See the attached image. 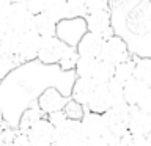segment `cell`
I'll return each mask as SVG.
<instances>
[{
	"instance_id": "cell-13",
	"label": "cell",
	"mask_w": 151,
	"mask_h": 146,
	"mask_svg": "<svg viewBox=\"0 0 151 146\" xmlns=\"http://www.w3.org/2000/svg\"><path fill=\"white\" fill-rule=\"evenodd\" d=\"M96 82L93 79H82L77 77L76 82L73 83V88H71V99L76 101L80 105L87 107L90 99H91L94 89H96Z\"/></svg>"
},
{
	"instance_id": "cell-20",
	"label": "cell",
	"mask_w": 151,
	"mask_h": 146,
	"mask_svg": "<svg viewBox=\"0 0 151 146\" xmlns=\"http://www.w3.org/2000/svg\"><path fill=\"white\" fill-rule=\"evenodd\" d=\"M33 30H36L41 38H52V36H55L57 24L52 19L47 17L46 14L40 13L35 16V27H33Z\"/></svg>"
},
{
	"instance_id": "cell-2",
	"label": "cell",
	"mask_w": 151,
	"mask_h": 146,
	"mask_svg": "<svg viewBox=\"0 0 151 146\" xmlns=\"http://www.w3.org/2000/svg\"><path fill=\"white\" fill-rule=\"evenodd\" d=\"M88 31L85 17H71V19H63L57 24L55 36L60 41H63L66 46L76 49L82 36Z\"/></svg>"
},
{
	"instance_id": "cell-32",
	"label": "cell",
	"mask_w": 151,
	"mask_h": 146,
	"mask_svg": "<svg viewBox=\"0 0 151 146\" xmlns=\"http://www.w3.org/2000/svg\"><path fill=\"white\" fill-rule=\"evenodd\" d=\"M83 146H109L106 135L104 137H91V138H85Z\"/></svg>"
},
{
	"instance_id": "cell-25",
	"label": "cell",
	"mask_w": 151,
	"mask_h": 146,
	"mask_svg": "<svg viewBox=\"0 0 151 146\" xmlns=\"http://www.w3.org/2000/svg\"><path fill=\"white\" fill-rule=\"evenodd\" d=\"M0 41H2L5 55H8V57H17V52H19V35H17V33L9 31Z\"/></svg>"
},
{
	"instance_id": "cell-19",
	"label": "cell",
	"mask_w": 151,
	"mask_h": 146,
	"mask_svg": "<svg viewBox=\"0 0 151 146\" xmlns=\"http://www.w3.org/2000/svg\"><path fill=\"white\" fill-rule=\"evenodd\" d=\"M134 79L143 82L146 87L151 88V58L150 57H140L134 58Z\"/></svg>"
},
{
	"instance_id": "cell-10",
	"label": "cell",
	"mask_w": 151,
	"mask_h": 146,
	"mask_svg": "<svg viewBox=\"0 0 151 146\" xmlns=\"http://www.w3.org/2000/svg\"><path fill=\"white\" fill-rule=\"evenodd\" d=\"M66 102H68V99L54 87L46 88L36 99V104L40 107V110L42 112V115L44 113L50 115V113H55V112H61Z\"/></svg>"
},
{
	"instance_id": "cell-40",
	"label": "cell",
	"mask_w": 151,
	"mask_h": 146,
	"mask_svg": "<svg viewBox=\"0 0 151 146\" xmlns=\"http://www.w3.org/2000/svg\"><path fill=\"white\" fill-rule=\"evenodd\" d=\"M2 82H3V80H2V79H0V83H2Z\"/></svg>"
},
{
	"instance_id": "cell-11",
	"label": "cell",
	"mask_w": 151,
	"mask_h": 146,
	"mask_svg": "<svg viewBox=\"0 0 151 146\" xmlns=\"http://www.w3.org/2000/svg\"><path fill=\"white\" fill-rule=\"evenodd\" d=\"M80 124H82V130H83L85 138H91V137H104L109 132L106 116L99 115V113L88 112L87 108H85V116L82 118Z\"/></svg>"
},
{
	"instance_id": "cell-38",
	"label": "cell",
	"mask_w": 151,
	"mask_h": 146,
	"mask_svg": "<svg viewBox=\"0 0 151 146\" xmlns=\"http://www.w3.org/2000/svg\"><path fill=\"white\" fill-rule=\"evenodd\" d=\"M9 3H25V0H9Z\"/></svg>"
},
{
	"instance_id": "cell-27",
	"label": "cell",
	"mask_w": 151,
	"mask_h": 146,
	"mask_svg": "<svg viewBox=\"0 0 151 146\" xmlns=\"http://www.w3.org/2000/svg\"><path fill=\"white\" fill-rule=\"evenodd\" d=\"M106 87H107L109 96H110L112 102H113V105L124 101V99H123V88H124V85H123L121 82H118L116 79H112L110 82L106 85Z\"/></svg>"
},
{
	"instance_id": "cell-6",
	"label": "cell",
	"mask_w": 151,
	"mask_h": 146,
	"mask_svg": "<svg viewBox=\"0 0 151 146\" xmlns=\"http://www.w3.org/2000/svg\"><path fill=\"white\" fill-rule=\"evenodd\" d=\"M129 115H131V107L123 101L120 104L112 105V108L109 110L106 115V121H107V127L109 132L112 135L121 138L123 135H126L127 132V124H129Z\"/></svg>"
},
{
	"instance_id": "cell-7",
	"label": "cell",
	"mask_w": 151,
	"mask_h": 146,
	"mask_svg": "<svg viewBox=\"0 0 151 146\" xmlns=\"http://www.w3.org/2000/svg\"><path fill=\"white\" fill-rule=\"evenodd\" d=\"M42 38L38 35L36 30H30L27 33L19 35V52L17 58L21 63H30V61L38 58Z\"/></svg>"
},
{
	"instance_id": "cell-31",
	"label": "cell",
	"mask_w": 151,
	"mask_h": 146,
	"mask_svg": "<svg viewBox=\"0 0 151 146\" xmlns=\"http://www.w3.org/2000/svg\"><path fill=\"white\" fill-rule=\"evenodd\" d=\"M137 107H139L143 113H146V115L151 116V88L143 94V97L140 99V102L137 104Z\"/></svg>"
},
{
	"instance_id": "cell-4",
	"label": "cell",
	"mask_w": 151,
	"mask_h": 146,
	"mask_svg": "<svg viewBox=\"0 0 151 146\" xmlns=\"http://www.w3.org/2000/svg\"><path fill=\"white\" fill-rule=\"evenodd\" d=\"M6 22L11 31L22 35V33L33 30V27H35V14L27 8L25 3H13L8 9Z\"/></svg>"
},
{
	"instance_id": "cell-36",
	"label": "cell",
	"mask_w": 151,
	"mask_h": 146,
	"mask_svg": "<svg viewBox=\"0 0 151 146\" xmlns=\"http://www.w3.org/2000/svg\"><path fill=\"white\" fill-rule=\"evenodd\" d=\"M6 121H5V118H3V113L0 112V132H3L5 129H6Z\"/></svg>"
},
{
	"instance_id": "cell-23",
	"label": "cell",
	"mask_w": 151,
	"mask_h": 146,
	"mask_svg": "<svg viewBox=\"0 0 151 146\" xmlns=\"http://www.w3.org/2000/svg\"><path fill=\"white\" fill-rule=\"evenodd\" d=\"M134 68H135V63H134V58H129L123 63L116 64L115 66V74H113V79H116L118 82H121L124 85L126 82L134 79Z\"/></svg>"
},
{
	"instance_id": "cell-30",
	"label": "cell",
	"mask_w": 151,
	"mask_h": 146,
	"mask_svg": "<svg viewBox=\"0 0 151 146\" xmlns=\"http://www.w3.org/2000/svg\"><path fill=\"white\" fill-rule=\"evenodd\" d=\"M47 2H49V0H25V5H27V8L36 16V14L42 13V9H44V6L47 5Z\"/></svg>"
},
{
	"instance_id": "cell-34",
	"label": "cell",
	"mask_w": 151,
	"mask_h": 146,
	"mask_svg": "<svg viewBox=\"0 0 151 146\" xmlns=\"http://www.w3.org/2000/svg\"><path fill=\"white\" fill-rule=\"evenodd\" d=\"M11 30H9V25H8V22H6V17L5 19H0V39L6 35V33H9Z\"/></svg>"
},
{
	"instance_id": "cell-28",
	"label": "cell",
	"mask_w": 151,
	"mask_h": 146,
	"mask_svg": "<svg viewBox=\"0 0 151 146\" xmlns=\"http://www.w3.org/2000/svg\"><path fill=\"white\" fill-rule=\"evenodd\" d=\"M110 9L109 6V0H88L85 5V13L91 14V13H98V11H107Z\"/></svg>"
},
{
	"instance_id": "cell-22",
	"label": "cell",
	"mask_w": 151,
	"mask_h": 146,
	"mask_svg": "<svg viewBox=\"0 0 151 146\" xmlns=\"http://www.w3.org/2000/svg\"><path fill=\"white\" fill-rule=\"evenodd\" d=\"M98 61H99L98 58H87V57H79L77 61H76V66H74L76 75H77V77H82V79H91L94 69H96Z\"/></svg>"
},
{
	"instance_id": "cell-3",
	"label": "cell",
	"mask_w": 151,
	"mask_h": 146,
	"mask_svg": "<svg viewBox=\"0 0 151 146\" xmlns=\"http://www.w3.org/2000/svg\"><path fill=\"white\" fill-rule=\"evenodd\" d=\"M74 49L66 46L63 41H60L57 36L42 38L40 52H38V61L42 64H60V61L68 57Z\"/></svg>"
},
{
	"instance_id": "cell-16",
	"label": "cell",
	"mask_w": 151,
	"mask_h": 146,
	"mask_svg": "<svg viewBox=\"0 0 151 146\" xmlns=\"http://www.w3.org/2000/svg\"><path fill=\"white\" fill-rule=\"evenodd\" d=\"M150 89V87H146L143 82L137 79H132L129 82L124 83L123 88V99L129 107H137V104L140 102V99L143 97V94Z\"/></svg>"
},
{
	"instance_id": "cell-33",
	"label": "cell",
	"mask_w": 151,
	"mask_h": 146,
	"mask_svg": "<svg viewBox=\"0 0 151 146\" xmlns=\"http://www.w3.org/2000/svg\"><path fill=\"white\" fill-rule=\"evenodd\" d=\"M9 6H11L9 0H0V19H5V17H6Z\"/></svg>"
},
{
	"instance_id": "cell-39",
	"label": "cell",
	"mask_w": 151,
	"mask_h": 146,
	"mask_svg": "<svg viewBox=\"0 0 151 146\" xmlns=\"http://www.w3.org/2000/svg\"><path fill=\"white\" fill-rule=\"evenodd\" d=\"M5 55V50H3V46H2V41H0V57Z\"/></svg>"
},
{
	"instance_id": "cell-12",
	"label": "cell",
	"mask_w": 151,
	"mask_h": 146,
	"mask_svg": "<svg viewBox=\"0 0 151 146\" xmlns=\"http://www.w3.org/2000/svg\"><path fill=\"white\" fill-rule=\"evenodd\" d=\"M102 46H104V38L87 31L82 36V39L79 41V44L76 46V52H77L79 57H87V58H98L99 60Z\"/></svg>"
},
{
	"instance_id": "cell-9",
	"label": "cell",
	"mask_w": 151,
	"mask_h": 146,
	"mask_svg": "<svg viewBox=\"0 0 151 146\" xmlns=\"http://www.w3.org/2000/svg\"><path fill=\"white\" fill-rule=\"evenodd\" d=\"M54 126L47 118H41L36 121L27 132L32 146H52L54 145Z\"/></svg>"
},
{
	"instance_id": "cell-35",
	"label": "cell",
	"mask_w": 151,
	"mask_h": 146,
	"mask_svg": "<svg viewBox=\"0 0 151 146\" xmlns=\"http://www.w3.org/2000/svg\"><path fill=\"white\" fill-rule=\"evenodd\" d=\"M66 2L71 3V5H79V6H85L88 0H66Z\"/></svg>"
},
{
	"instance_id": "cell-26",
	"label": "cell",
	"mask_w": 151,
	"mask_h": 146,
	"mask_svg": "<svg viewBox=\"0 0 151 146\" xmlns=\"http://www.w3.org/2000/svg\"><path fill=\"white\" fill-rule=\"evenodd\" d=\"M19 64H21V61H19L17 57L2 55V57H0V79L3 80L13 69H16Z\"/></svg>"
},
{
	"instance_id": "cell-1",
	"label": "cell",
	"mask_w": 151,
	"mask_h": 146,
	"mask_svg": "<svg viewBox=\"0 0 151 146\" xmlns=\"http://www.w3.org/2000/svg\"><path fill=\"white\" fill-rule=\"evenodd\" d=\"M54 145L52 146H83L85 135L80 121L65 120L54 127Z\"/></svg>"
},
{
	"instance_id": "cell-8",
	"label": "cell",
	"mask_w": 151,
	"mask_h": 146,
	"mask_svg": "<svg viewBox=\"0 0 151 146\" xmlns=\"http://www.w3.org/2000/svg\"><path fill=\"white\" fill-rule=\"evenodd\" d=\"M85 22H87V28L90 33L99 35L104 39L113 36V27H112V16H110V9L107 11H98L91 13L85 16Z\"/></svg>"
},
{
	"instance_id": "cell-41",
	"label": "cell",
	"mask_w": 151,
	"mask_h": 146,
	"mask_svg": "<svg viewBox=\"0 0 151 146\" xmlns=\"http://www.w3.org/2000/svg\"><path fill=\"white\" fill-rule=\"evenodd\" d=\"M150 3H151V0H150Z\"/></svg>"
},
{
	"instance_id": "cell-24",
	"label": "cell",
	"mask_w": 151,
	"mask_h": 146,
	"mask_svg": "<svg viewBox=\"0 0 151 146\" xmlns=\"http://www.w3.org/2000/svg\"><path fill=\"white\" fill-rule=\"evenodd\" d=\"M63 113L66 116V120H73V121H82V118L85 116V107L77 104L73 99H68V102L63 107Z\"/></svg>"
},
{
	"instance_id": "cell-15",
	"label": "cell",
	"mask_w": 151,
	"mask_h": 146,
	"mask_svg": "<svg viewBox=\"0 0 151 146\" xmlns=\"http://www.w3.org/2000/svg\"><path fill=\"white\" fill-rule=\"evenodd\" d=\"M113 102L110 96H109V91H107V87L106 85H98L96 89H94L91 99H90L88 105L85 107L88 112H93V113H99V115H106V113L112 108Z\"/></svg>"
},
{
	"instance_id": "cell-21",
	"label": "cell",
	"mask_w": 151,
	"mask_h": 146,
	"mask_svg": "<svg viewBox=\"0 0 151 146\" xmlns=\"http://www.w3.org/2000/svg\"><path fill=\"white\" fill-rule=\"evenodd\" d=\"M113 74H115V66L99 60L91 79L96 82V85H107L113 79Z\"/></svg>"
},
{
	"instance_id": "cell-18",
	"label": "cell",
	"mask_w": 151,
	"mask_h": 146,
	"mask_svg": "<svg viewBox=\"0 0 151 146\" xmlns=\"http://www.w3.org/2000/svg\"><path fill=\"white\" fill-rule=\"evenodd\" d=\"M42 14H46L55 24H58L63 19H68V2L66 0H49L42 9Z\"/></svg>"
},
{
	"instance_id": "cell-29",
	"label": "cell",
	"mask_w": 151,
	"mask_h": 146,
	"mask_svg": "<svg viewBox=\"0 0 151 146\" xmlns=\"http://www.w3.org/2000/svg\"><path fill=\"white\" fill-rule=\"evenodd\" d=\"M121 146H146V138L127 132L126 135L121 137Z\"/></svg>"
},
{
	"instance_id": "cell-17",
	"label": "cell",
	"mask_w": 151,
	"mask_h": 146,
	"mask_svg": "<svg viewBox=\"0 0 151 146\" xmlns=\"http://www.w3.org/2000/svg\"><path fill=\"white\" fill-rule=\"evenodd\" d=\"M41 118H44L42 115V112L40 110V107H38V104L35 102L33 105H30L28 108L22 112L21 118H19V124H17V130L22 132V134H27L28 129L35 124L36 121H40Z\"/></svg>"
},
{
	"instance_id": "cell-14",
	"label": "cell",
	"mask_w": 151,
	"mask_h": 146,
	"mask_svg": "<svg viewBox=\"0 0 151 146\" xmlns=\"http://www.w3.org/2000/svg\"><path fill=\"white\" fill-rule=\"evenodd\" d=\"M127 130H129L131 134L146 137L151 132V116L143 113L139 107H131Z\"/></svg>"
},
{
	"instance_id": "cell-5",
	"label": "cell",
	"mask_w": 151,
	"mask_h": 146,
	"mask_svg": "<svg viewBox=\"0 0 151 146\" xmlns=\"http://www.w3.org/2000/svg\"><path fill=\"white\" fill-rule=\"evenodd\" d=\"M129 58H131L129 47H127V42L121 36L113 35L110 38H107V39H104V46H102L101 55H99L101 61L116 66Z\"/></svg>"
},
{
	"instance_id": "cell-37",
	"label": "cell",
	"mask_w": 151,
	"mask_h": 146,
	"mask_svg": "<svg viewBox=\"0 0 151 146\" xmlns=\"http://www.w3.org/2000/svg\"><path fill=\"white\" fill-rule=\"evenodd\" d=\"M145 138H146V146H151V132L145 137Z\"/></svg>"
}]
</instances>
